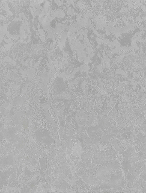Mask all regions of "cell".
I'll return each instance as SVG.
<instances>
[{
  "label": "cell",
  "mask_w": 146,
  "mask_h": 193,
  "mask_svg": "<svg viewBox=\"0 0 146 193\" xmlns=\"http://www.w3.org/2000/svg\"><path fill=\"white\" fill-rule=\"evenodd\" d=\"M68 8L67 15H75V11L73 9H71L69 7V5L66 4Z\"/></svg>",
  "instance_id": "6da1fadb"
}]
</instances>
